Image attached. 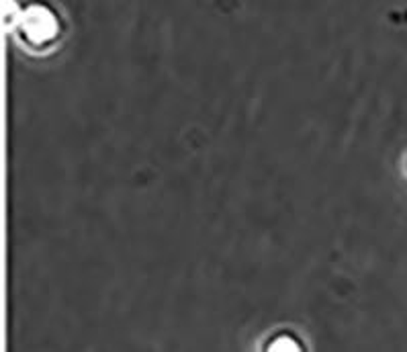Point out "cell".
<instances>
[{
	"label": "cell",
	"mask_w": 407,
	"mask_h": 352,
	"mask_svg": "<svg viewBox=\"0 0 407 352\" xmlns=\"http://www.w3.org/2000/svg\"><path fill=\"white\" fill-rule=\"evenodd\" d=\"M25 23L33 35H48L50 31H53V15L43 6H31Z\"/></svg>",
	"instance_id": "6da1fadb"
},
{
	"label": "cell",
	"mask_w": 407,
	"mask_h": 352,
	"mask_svg": "<svg viewBox=\"0 0 407 352\" xmlns=\"http://www.w3.org/2000/svg\"><path fill=\"white\" fill-rule=\"evenodd\" d=\"M270 352H299V344L293 338H279L270 344Z\"/></svg>",
	"instance_id": "7a4b0ae2"
}]
</instances>
